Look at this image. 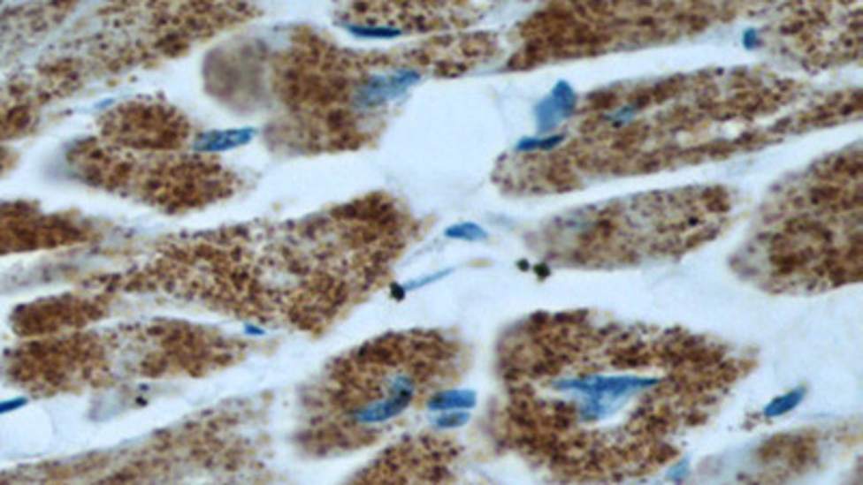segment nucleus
<instances>
[{"instance_id":"423d86ee","label":"nucleus","mask_w":863,"mask_h":485,"mask_svg":"<svg viewBox=\"0 0 863 485\" xmlns=\"http://www.w3.org/2000/svg\"><path fill=\"white\" fill-rule=\"evenodd\" d=\"M255 136V130H229V132H210L201 136L197 149L201 151H227L233 147L248 143Z\"/></svg>"},{"instance_id":"20e7f679","label":"nucleus","mask_w":863,"mask_h":485,"mask_svg":"<svg viewBox=\"0 0 863 485\" xmlns=\"http://www.w3.org/2000/svg\"><path fill=\"white\" fill-rule=\"evenodd\" d=\"M462 350L443 335H404L365 347L343 367L341 397L332 399L350 434H376L401 419L439 386L462 371Z\"/></svg>"},{"instance_id":"f257e3e1","label":"nucleus","mask_w":863,"mask_h":485,"mask_svg":"<svg viewBox=\"0 0 863 485\" xmlns=\"http://www.w3.org/2000/svg\"><path fill=\"white\" fill-rule=\"evenodd\" d=\"M728 345L592 313L529 317L499 347V436L553 477L659 470L745 375Z\"/></svg>"},{"instance_id":"39448f33","label":"nucleus","mask_w":863,"mask_h":485,"mask_svg":"<svg viewBox=\"0 0 863 485\" xmlns=\"http://www.w3.org/2000/svg\"><path fill=\"white\" fill-rule=\"evenodd\" d=\"M728 212L725 194L713 190H676L620 201L600 209L592 208L590 220L581 214L570 218L575 239L563 248L570 246L583 263H622V259H641L645 253H674L710 239Z\"/></svg>"},{"instance_id":"7ed1b4c3","label":"nucleus","mask_w":863,"mask_h":485,"mask_svg":"<svg viewBox=\"0 0 863 485\" xmlns=\"http://www.w3.org/2000/svg\"><path fill=\"white\" fill-rule=\"evenodd\" d=\"M745 266L777 289L842 285L861 266V164L818 166L777 197Z\"/></svg>"},{"instance_id":"0eeeda50","label":"nucleus","mask_w":863,"mask_h":485,"mask_svg":"<svg viewBox=\"0 0 863 485\" xmlns=\"http://www.w3.org/2000/svg\"><path fill=\"white\" fill-rule=\"evenodd\" d=\"M22 405H27V399H22V397H18V399L0 401V416L7 414V413H13V410L22 408Z\"/></svg>"},{"instance_id":"f03ea898","label":"nucleus","mask_w":863,"mask_h":485,"mask_svg":"<svg viewBox=\"0 0 863 485\" xmlns=\"http://www.w3.org/2000/svg\"><path fill=\"white\" fill-rule=\"evenodd\" d=\"M704 73L671 82L624 87L585 108L572 155L555 162V179L602 178V173H635L665 164L701 160L717 147L753 143L755 121L797 97L798 89L779 78L752 73ZM568 147V149H570Z\"/></svg>"}]
</instances>
